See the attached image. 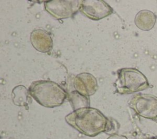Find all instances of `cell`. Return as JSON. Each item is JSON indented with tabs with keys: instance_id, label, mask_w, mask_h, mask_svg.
Wrapping results in <instances>:
<instances>
[{
	"instance_id": "cell-8",
	"label": "cell",
	"mask_w": 157,
	"mask_h": 139,
	"mask_svg": "<svg viewBox=\"0 0 157 139\" xmlns=\"http://www.w3.org/2000/svg\"><path fill=\"white\" fill-rule=\"evenodd\" d=\"M30 40L33 47L39 52H50L53 47V40L51 34L42 29L33 30L30 36Z\"/></svg>"
},
{
	"instance_id": "cell-5",
	"label": "cell",
	"mask_w": 157,
	"mask_h": 139,
	"mask_svg": "<svg viewBox=\"0 0 157 139\" xmlns=\"http://www.w3.org/2000/svg\"><path fill=\"white\" fill-rule=\"evenodd\" d=\"M82 1H47L44 3L45 9L57 20L72 17L78 10Z\"/></svg>"
},
{
	"instance_id": "cell-2",
	"label": "cell",
	"mask_w": 157,
	"mask_h": 139,
	"mask_svg": "<svg viewBox=\"0 0 157 139\" xmlns=\"http://www.w3.org/2000/svg\"><path fill=\"white\" fill-rule=\"evenodd\" d=\"M31 96L40 105L53 108L62 105L67 96L66 91L58 84L48 80L33 81L29 88Z\"/></svg>"
},
{
	"instance_id": "cell-6",
	"label": "cell",
	"mask_w": 157,
	"mask_h": 139,
	"mask_svg": "<svg viewBox=\"0 0 157 139\" xmlns=\"http://www.w3.org/2000/svg\"><path fill=\"white\" fill-rule=\"evenodd\" d=\"M80 10L87 18L93 20L104 18L113 12L107 3L101 0L82 1Z\"/></svg>"
},
{
	"instance_id": "cell-1",
	"label": "cell",
	"mask_w": 157,
	"mask_h": 139,
	"mask_svg": "<svg viewBox=\"0 0 157 139\" xmlns=\"http://www.w3.org/2000/svg\"><path fill=\"white\" fill-rule=\"evenodd\" d=\"M68 124L82 134L95 137L111 128V122L99 110L90 107L74 110L65 117Z\"/></svg>"
},
{
	"instance_id": "cell-7",
	"label": "cell",
	"mask_w": 157,
	"mask_h": 139,
	"mask_svg": "<svg viewBox=\"0 0 157 139\" xmlns=\"http://www.w3.org/2000/svg\"><path fill=\"white\" fill-rule=\"evenodd\" d=\"M73 85L75 91L87 97L94 94L98 88L96 78L86 72L77 75L74 78Z\"/></svg>"
},
{
	"instance_id": "cell-11",
	"label": "cell",
	"mask_w": 157,
	"mask_h": 139,
	"mask_svg": "<svg viewBox=\"0 0 157 139\" xmlns=\"http://www.w3.org/2000/svg\"><path fill=\"white\" fill-rule=\"evenodd\" d=\"M144 139H157V137H151V138H146Z\"/></svg>"
},
{
	"instance_id": "cell-4",
	"label": "cell",
	"mask_w": 157,
	"mask_h": 139,
	"mask_svg": "<svg viewBox=\"0 0 157 139\" xmlns=\"http://www.w3.org/2000/svg\"><path fill=\"white\" fill-rule=\"evenodd\" d=\"M129 105L139 116L157 122L156 96L137 94L130 99Z\"/></svg>"
},
{
	"instance_id": "cell-10",
	"label": "cell",
	"mask_w": 157,
	"mask_h": 139,
	"mask_svg": "<svg viewBox=\"0 0 157 139\" xmlns=\"http://www.w3.org/2000/svg\"><path fill=\"white\" fill-rule=\"evenodd\" d=\"M27 89L22 85L15 86L12 92V96L13 103L15 105L24 106L27 104L29 100V94Z\"/></svg>"
},
{
	"instance_id": "cell-3",
	"label": "cell",
	"mask_w": 157,
	"mask_h": 139,
	"mask_svg": "<svg viewBox=\"0 0 157 139\" xmlns=\"http://www.w3.org/2000/svg\"><path fill=\"white\" fill-rule=\"evenodd\" d=\"M115 86L118 93L128 94L146 89L150 85L146 77L139 70L123 68L117 72Z\"/></svg>"
},
{
	"instance_id": "cell-9",
	"label": "cell",
	"mask_w": 157,
	"mask_h": 139,
	"mask_svg": "<svg viewBox=\"0 0 157 139\" xmlns=\"http://www.w3.org/2000/svg\"><path fill=\"white\" fill-rule=\"evenodd\" d=\"M156 20V17L155 13L148 10H142L136 15L134 22L140 29L149 31L155 26Z\"/></svg>"
}]
</instances>
